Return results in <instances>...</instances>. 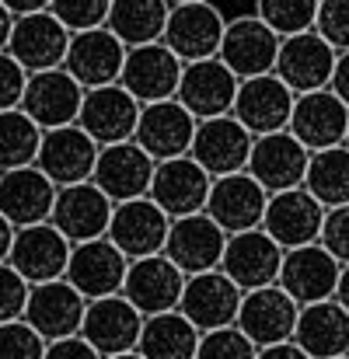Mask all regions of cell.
<instances>
[{
    "mask_svg": "<svg viewBox=\"0 0 349 359\" xmlns=\"http://www.w3.org/2000/svg\"><path fill=\"white\" fill-rule=\"evenodd\" d=\"M46 356V339L28 328L21 318L0 325V359H42Z\"/></svg>",
    "mask_w": 349,
    "mask_h": 359,
    "instance_id": "b9f144b4",
    "label": "cell"
},
{
    "mask_svg": "<svg viewBox=\"0 0 349 359\" xmlns=\"http://www.w3.org/2000/svg\"><path fill=\"white\" fill-rule=\"evenodd\" d=\"M67 46H70V32L49 11H39V14L14 18V28H11V39H7L4 53L25 74H42V70L63 67Z\"/></svg>",
    "mask_w": 349,
    "mask_h": 359,
    "instance_id": "9c48e42d",
    "label": "cell"
},
{
    "mask_svg": "<svg viewBox=\"0 0 349 359\" xmlns=\"http://www.w3.org/2000/svg\"><path fill=\"white\" fill-rule=\"evenodd\" d=\"M349 126V109L325 88V91H311V95H297L294 98V112L287 122V133L308 150H329V147H343Z\"/></svg>",
    "mask_w": 349,
    "mask_h": 359,
    "instance_id": "603a6c76",
    "label": "cell"
},
{
    "mask_svg": "<svg viewBox=\"0 0 349 359\" xmlns=\"http://www.w3.org/2000/svg\"><path fill=\"white\" fill-rule=\"evenodd\" d=\"M308 359H339L349 356V314L336 300L308 304L297 314L294 339H290Z\"/></svg>",
    "mask_w": 349,
    "mask_h": 359,
    "instance_id": "d6a6232c",
    "label": "cell"
},
{
    "mask_svg": "<svg viewBox=\"0 0 349 359\" xmlns=\"http://www.w3.org/2000/svg\"><path fill=\"white\" fill-rule=\"evenodd\" d=\"M53 203H56V185L35 164L0 171V217L14 231L32 224H49Z\"/></svg>",
    "mask_w": 349,
    "mask_h": 359,
    "instance_id": "f1b7e54d",
    "label": "cell"
},
{
    "mask_svg": "<svg viewBox=\"0 0 349 359\" xmlns=\"http://www.w3.org/2000/svg\"><path fill=\"white\" fill-rule=\"evenodd\" d=\"M251 140H255V136L234 119V116L203 119V122H196L189 157H192L210 178L237 175V171H244V164H248Z\"/></svg>",
    "mask_w": 349,
    "mask_h": 359,
    "instance_id": "ac0fdd59",
    "label": "cell"
},
{
    "mask_svg": "<svg viewBox=\"0 0 349 359\" xmlns=\"http://www.w3.org/2000/svg\"><path fill=\"white\" fill-rule=\"evenodd\" d=\"M109 359H143V356H140V353L133 349V353H119V356H109Z\"/></svg>",
    "mask_w": 349,
    "mask_h": 359,
    "instance_id": "db71d44e",
    "label": "cell"
},
{
    "mask_svg": "<svg viewBox=\"0 0 349 359\" xmlns=\"http://www.w3.org/2000/svg\"><path fill=\"white\" fill-rule=\"evenodd\" d=\"M241 290L231 279L213 269V272H199V276H185L182 297H178V314L203 335V332H217V328H231L237 321V307H241Z\"/></svg>",
    "mask_w": 349,
    "mask_h": 359,
    "instance_id": "5b68a950",
    "label": "cell"
},
{
    "mask_svg": "<svg viewBox=\"0 0 349 359\" xmlns=\"http://www.w3.org/2000/svg\"><path fill=\"white\" fill-rule=\"evenodd\" d=\"M255 346L237 332V328H217V332H203L199 346H196V359H255Z\"/></svg>",
    "mask_w": 349,
    "mask_h": 359,
    "instance_id": "60d3db41",
    "label": "cell"
},
{
    "mask_svg": "<svg viewBox=\"0 0 349 359\" xmlns=\"http://www.w3.org/2000/svg\"><path fill=\"white\" fill-rule=\"evenodd\" d=\"M265 203H269V192H265L248 171H237V175L213 178L203 213H206L224 234H241V231H255V227L262 224Z\"/></svg>",
    "mask_w": 349,
    "mask_h": 359,
    "instance_id": "cb8c5ba5",
    "label": "cell"
},
{
    "mask_svg": "<svg viewBox=\"0 0 349 359\" xmlns=\"http://www.w3.org/2000/svg\"><path fill=\"white\" fill-rule=\"evenodd\" d=\"M294 91L276 77V74H265V77H251V81H241L237 84V95H234L231 116L251 136H269V133H283L290 112H294Z\"/></svg>",
    "mask_w": 349,
    "mask_h": 359,
    "instance_id": "d4e9b609",
    "label": "cell"
},
{
    "mask_svg": "<svg viewBox=\"0 0 349 359\" xmlns=\"http://www.w3.org/2000/svg\"><path fill=\"white\" fill-rule=\"evenodd\" d=\"M258 4V21L265 28H272L279 39L301 35L315 28V14H318V0H255Z\"/></svg>",
    "mask_w": 349,
    "mask_h": 359,
    "instance_id": "74e56055",
    "label": "cell"
},
{
    "mask_svg": "<svg viewBox=\"0 0 349 359\" xmlns=\"http://www.w3.org/2000/svg\"><path fill=\"white\" fill-rule=\"evenodd\" d=\"M182 60L164 46V42H150V46H136L126 49L122 70H119V88L136 102V105H154V102H168L178 91L182 81Z\"/></svg>",
    "mask_w": 349,
    "mask_h": 359,
    "instance_id": "6da1fadb",
    "label": "cell"
},
{
    "mask_svg": "<svg viewBox=\"0 0 349 359\" xmlns=\"http://www.w3.org/2000/svg\"><path fill=\"white\" fill-rule=\"evenodd\" d=\"M297 314H301V307L272 283V286H262V290H251L241 297L234 328L255 349H265V346H279V342L294 339Z\"/></svg>",
    "mask_w": 349,
    "mask_h": 359,
    "instance_id": "30bf717a",
    "label": "cell"
},
{
    "mask_svg": "<svg viewBox=\"0 0 349 359\" xmlns=\"http://www.w3.org/2000/svg\"><path fill=\"white\" fill-rule=\"evenodd\" d=\"M237 84H241V81L234 77L217 56H213V60H199V63H185V67H182L178 91H175V102L196 122L217 119V116H231Z\"/></svg>",
    "mask_w": 349,
    "mask_h": 359,
    "instance_id": "d6986e66",
    "label": "cell"
},
{
    "mask_svg": "<svg viewBox=\"0 0 349 359\" xmlns=\"http://www.w3.org/2000/svg\"><path fill=\"white\" fill-rule=\"evenodd\" d=\"M140 328H143V314L122 293H116V297L88 300L77 335L102 359H109L119 353H133L140 342Z\"/></svg>",
    "mask_w": 349,
    "mask_h": 359,
    "instance_id": "ba28073f",
    "label": "cell"
},
{
    "mask_svg": "<svg viewBox=\"0 0 349 359\" xmlns=\"http://www.w3.org/2000/svg\"><path fill=\"white\" fill-rule=\"evenodd\" d=\"M318 244H322V248H325V251L339 262V265H349V206L325 210Z\"/></svg>",
    "mask_w": 349,
    "mask_h": 359,
    "instance_id": "7bdbcfd3",
    "label": "cell"
},
{
    "mask_svg": "<svg viewBox=\"0 0 349 359\" xmlns=\"http://www.w3.org/2000/svg\"><path fill=\"white\" fill-rule=\"evenodd\" d=\"M112 0H49V14L74 35L88 28H105Z\"/></svg>",
    "mask_w": 349,
    "mask_h": 359,
    "instance_id": "f35d334b",
    "label": "cell"
},
{
    "mask_svg": "<svg viewBox=\"0 0 349 359\" xmlns=\"http://www.w3.org/2000/svg\"><path fill=\"white\" fill-rule=\"evenodd\" d=\"M255 359H308L294 342H279V346H265V349H258Z\"/></svg>",
    "mask_w": 349,
    "mask_h": 359,
    "instance_id": "c3c4849f",
    "label": "cell"
},
{
    "mask_svg": "<svg viewBox=\"0 0 349 359\" xmlns=\"http://www.w3.org/2000/svg\"><path fill=\"white\" fill-rule=\"evenodd\" d=\"M329 91L349 109V53H339V56H336V70H332Z\"/></svg>",
    "mask_w": 349,
    "mask_h": 359,
    "instance_id": "7dc6e473",
    "label": "cell"
},
{
    "mask_svg": "<svg viewBox=\"0 0 349 359\" xmlns=\"http://www.w3.org/2000/svg\"><path fill=\"white\" fill-rule=\"evenodd\" d=\"M150 175H154V161L133 143H112L98 150L91 182L109 196V203H129V199H143L150 189Z\"/></svg>",
    "mask_w": 349,
    "mask_h": 359,
    "instance_id": "f546056e",
    "label": "cell"
},
{
    "mask_svg": "<svg viewBox=\"0 0 349 359\" xmlns=\"http://www.w3.org/2000/svg\"><path fill=\"white\" fill-rule=\"evenodd\" d=\"M109 220H112V203H109V196H105L95 182H81V185L56 189V203H53L49 224L70 241V244H84V241L105 238Z\"/></svg>",
    "mask_w": 349,
    "mask_h": 359,
    "instance_id": "44dd1931",
    "label": "cell"
},
{
    "mask_svg": "<svg viewBox=\"0 0 349 359\" xmlns=\"http://www.w3.org/2000/svg\"><path fill=\"white\" fill-rule=\"evenodd\" d=\"M39 140H42V129L28 119L21 109L0 112V171L35 164Z\"/></svg>",
    "mask_w": 349,
    "mask_h": 359,
    "instance_id": "8d00e7d4",
    "label": "cell"
},
{
    "mask_svg": "<svg viewBox=\"0 0 349 359\" xmlns=\"http://www.w3.org/2000/svg\"><path fill=\"white\" fill-rule=\"evenodd\" d=\"M213 178L185 154V157H171V161H157L154 175H150V189L147 199L168 217H192L206 210V196H210Z\"/></svg>",
    "mask_w": 349,
    "mask_h": 359,
    "instance_id": "3957f363",
    "label": "cell"
},
{
    "mask_svg": "<svg viewBox=\"0 0 349 359\" xmlns=\"http://www.w3.org/2000/svg\"><path fill=\"white\" fill-rule=\"evenodd\" d=\"M185 276L164 258V255H147L126 265V279H122V297L143 314H164L178 307Z\"/></svg>",
    "mask_w": 349,
    "mask_h": 359,
    "instance_id": "83f0119b",
    "label": "cell"
},
{
    "mask_svg": "<svg viewBox=\"0 0 349 359\" xmlns=\"http://www.w3.org/2000/svg\"><path fill=\"white\" fill-rule=\"evenodd\" d=\"M315 35H322L336 53H349V0H318Z\"/></svg>",
    "mask_w": 349,
    "mask_h": 359,
    "instance_id": "ab89813d",
    "label": "cell"
},
{
    "mask_svg": "<svg viewBox=\"0 0 349 359\" xmlns=\"http://www.w3.org/2000/svg\"><path fill=\"white\" fill-rule=\"evenodd\" d=\"M192 133H196V119L175 98H168V102L140 105L133 143L157 164V161L185 157L192 147Z\"/></svg>",
    "mask_w": 349,
    "mask_h": 359,
    "instance_id": "ffe728a7",
    "label": "cell"
},
{
    "mask_svg": "<svg viewBox=\"0 0 349 359\" xmlns=\"http://www.w3.org/2000/svg\"><path fill=\"white\" fill-rule=\"evenodd\" d=\"M343 265L322 248V244H304V248H290L283 251V265L276 276V286L297 304H322L336 297V283H339Z\"/></svg>",
    "mask_w": 349,
    "mask_h": 359,
    "instance_id": "8992f818",
    "label": "cell"
},
{
    "mask_svg": "<svg viewBox=\"0 0 349 359\" xmlns=\"http://www.w3.org/2000/svg\"><path fill=\"white\" fill-rule=\"evenodd\" d=\"M126 265H129V258H126L109 238L84 241V244H74V248H70L63 279H67L84 300H102V297L122 293Z\"/></svg>",
    "mask_w": 349,
    "mask_h": 359,
    "instance_id": "9a60e30c",
    "label": "cell"
},
{
    "mask_svg": "<svg viewBox=\"0 0 349 359\" xmlns=\"http://www.w3.org/2000/svg\"><path fill=\"white\" fill-rule=\"evenodd\" d=\"M98 143L74 122V126H60V129H46L39 140V154H35V168L56 185H81L91 182L95 161H98Z\"/></svg>",
    "mask_w": 349,
    "mask_h": 359,
    "instance_id": "277c9868",
    "label": "cell"
},
{
    "mask_svg": "<svg viewBox=\"0 0 349 359\" xmlns=\"http://www.w3.org/2000/svg\"><path fill=\"white\" fill-rule=\"evenodd\" d=\"M279 35L272 28H265L258 18H237L228 21L217 60L231 70L237 81H251V77H265L276 70V56H279Z\"/></svg>",
    "mask_w": 349,
    "mask_h": 359,
    "instance_id": "4fadbf2b",
    "label": "cell"
},
{
    "mask_svg": "<svg viewBox=\"0 0 349 359\" xmlns=\"http://www.w3.org/2000/svg\"><path fill=\"white\" fill-rule=\"evenodd\" d=\"M332 300L349 314V265H343V272H339V283H336V297Z\"/></svg>",
    "mask_w": 349,
    "mask_h": 359,
    "instance_id": "f907efd6",
    "label": "cell"
},
{
    "mask_svg": "<svg viewBox=\"0 0 349 359\" xmlns=\"http://www.w3.org/2000/svg\"><path fill=\"white\" fill-rule=\"evenodd\" d=\"M339 359H349V356H339Z\"/></svg>",
    "mask_w": 349,
    "mask_h": 359,
    "instance_id": "6f0895ef",
    "label": "cell"
},
{
    "mask_svg": "<svg viewBox=\"0 0 349 359\" xmlns=\"http://www.w3.org/2000/svg\"><path fill=\"white\" fill-rule=\"evenodd\" d=\"M126 60V46L119 42L109 28H88V32H74L67 56H63V70L84 88H105L116 84L119 70Z\"/></svg>",
    "mask_w": 349,
    "mask_h": 359,
    "instance_id": "4316f807",
    "label": "cell"
},
{
    "mask_svg": "<svg viewBox=\"0 0 349 359\" xmlns=\"http://www.w3.org/2000/svg\"><path fill=\"white\" fill-rule=\"evenodd\" d=\"M11 28H14V18H11V11L0 4V53L7 49V39H11Z\"/></svg>",
    "mask_w": 349,
    "mask_h": 359,
    "instance_id": "f5cc1de1",
    "label": "cell"
},
{
    "mask_svg": "<svg viewBox=\"0 0 349 359\" xmlns=\"http://www.w3.org/2000/svg\"><path fill=\"white\" fill-rule=\"evenodd\" d=\"M308 161H311V154L283 129V133H269V136H255L251 140V154H248L244 171L269 196H276V192H290V189L304 185Z\"/></svg>",
    "mask_w": 349,
    "mask_h": 359,
    "instance_id": "7c38bea8",
    "label": "cell"
},
{
    "mask_svg": "<svg viewBox=\"0 0 349 359\" xmlns=\"http://www.w3.org/2000/svg\"><path fill=\"white\" fill-rule=\"evenodd\" d=\"M224 244H228V234L206 213H192V217H178L168 224V238H164L161 255L182 276H199V272L220 269Z\"/></svg>",
    "mask_w": 349,
    "mask_h": 359,
    "instance_id": "52a82bcc",
    "label": "cell"
},
{
    "mask_svg": "<svg viewBox=\"0 0 349 359\" xmlns=\"http://www.w3.org/2000/svg\"><path fill=\"white\" fill-rule=\"evenodd\" d=\"M42 359H102L81 335H67L56 342H46V356Z\"/></svg>",
    "mask_w": 349,
    "mask_h": 359,
    "instance_id": "bcb514c9",
    "label": "cell"
},
{
    "mask_svg": "<svg viewBox=\"0 0 349 359\" xmlns=\"http://www.w3.org/2000/svg\"><path fill=\"white\" fill-rule=\"evenodd\" d=\"M11 241H14V227L0 217V262H7V255H11Z\"/></svg>",
    "mask_w": 349,
    "mask_h": 359,
    "instance_id": "816d5d0a",
    "label": "cell"
},
{
    "mask_svg": "<svg viewBox=\"0 0 349 359\" xmlns=\"http://www.w3.org/2000/svg\"><path fill=\"white\" fill-rule=\"evenodd\" d=\"M11 18H25V14H39V11H49V0H0Z\"/></svg>",
    "mask_w": 349,
    "mask_h": 359,
    "instance_id": "681fc988",
    "label": "cell"
},
{
    "mask_svg": "<svg viewBox=\"0 0 349 359\" xmlns=\"http://www.w3.org/2000/svg\"><path fill=\"white\" fill-rule=\"evenodd\" d=\"M25 300H28V283L7 262H0V325L18 321L25 314Z\"/></svg>",
    "mask_w": 349,
    "mask_h": 359,
    "instance_id": "ee69618b",
    "label": "cell"
},
{
    "mask_svg": "<svg viewBox=\"0 0 349 359\" xmlns=\"http://www.w3.org/2000/svg\"><path fill=\"white\" fill-rule=\"evenodd\" d=\"M336 49L315 35V32H301L279 42V56H276V77L294 91V95H311V91H325L336 70Z\"/></svg>",
    "mask_w": 349,
    "mask_h": 359,
    "instance_id": "e0dca14e",
    "label": "cell"
},
{
    "mask_svg": "<svg viewBox=\"0 0 349 359\" xmlns=\"http://www.w3.org/2000/svg\"><path fill=\"white\" fill-rule=\"evenodd\" d=\"M136 116H140V105L119 84H105V88L84 91V102H81V112H77V126L98 147H112V143L133 140Z\"/></svg>",
    "mask_w": 349,
    "mask_h": 359,
    "instance_id": "1f68e13d",
    "label": "cell"
},
{
    "mask_svg": "<svg viewBox=\"0 0 349 359\" xmlns=\"http://www.w3.org/2000/svg\"><path fill=\"white\" fill-rule=\"evenodd\" d=\"M168 0H112L105 28L116 35L126 49L161 42L168 25Z\"/></svg>",
    "mask_w": 349,
    "mask_h": 359,
    "instance_id": "836d02e7",
    "label": "cell"
},
{
    "mask_svg": "<svg viewBox=\"0 0 349 359\" xmlns=\"http://www.w3.org/2000/svg\"><path fill=\"white\" fill-rule=\"evenodd\" d=\"M70 248H74V244L63 238L53 224L18 227V231H14V241H11L7 265H11L28 286L53 283V279H63Z\"/></svg>",
    "mask_w": 349,
    "mask_h": 359,
    "instance_id": "5bb4252c",
    "label": "cell"
},
{
    "mask_svg": "<svg viewBox=\"0 0 349 359\" xmlns=\"http://www.w3.org/2000/svg\"><path fill=\"white\" fill-rule=\"evenodd\" d=\"M308 196H315L325 210L349 206V150L346 147H329L311 154L308 175L301 185Z\"/></svg>",
    "mask_w": 349,
    "mask_h": 359,
    "instance_id": "d590c367",
    "label": "cell"
},
{
    "mask_svg": "<svg viewBox=\"0 0 349 359\" xmlns=\"http://www.w3.org/2000/svg\"><path fill=\"white\" fill-rule=\"evenodd\" d=\"M81 102H84V88L63 67H56V70L28 74L18 109L46 133V129L74 126L77 112H81Z\"/></svg>",
    "mask_w": 349,
    "mask_h": 359,
    "instance_id": "8fae6325",
    "label": "cell"
},
{
    "mask_svg": "<svg viewBox=\"0 0 349 359\" xmlns=\"http://www.w3.org/2000/svg\"><path fill=\"white\" fill-rule=\"evenodd\" d=\"M168 4L175 7V4H199V0H168Z\"/></svg>",
    "mask_w": 349,
    "mask_h": 359,
    "instance_id": "11a10c76",
    "label": "cell"
},
{
    "mask_svg": "<svg viewBox=\"0 0 349 359\" xmlns=\"http://www.w3.org/2000/svg\"><path fill=\"white\" fill-rule=\"evenodd\" d=\"M322 220H325V206L315 196H308L304 189H290V192L269 196L258 227L276 241L283 251H290V248L318 244Z\"/></svg>",
    "mask_w": 349,
    "mask_h": 359,
    "instance_id": "484cf974",
    "label": "cell"
},
{
    "mask_svg": "<svg viewBox=\"0 0 349 359\" xmlns=\"http://www.w3.org/2000/svg\"><path fill=\"white\" fill-rule=\"evenodd\" d=\"M343 147H346V150H349V126H346V140H343Z\"/></svg>",
    "mask_w": 349,
    "mask_h": 359,
    "instance_id": "9f6ffc18",
    "label": "cell"
},
{
    "mask_svg": "<svg viewBox=\"0 0 349 359\" xmlns=\"http://www.w3.org/2000/svg\"><path fill=\"white\" fill-rule=\"evenodd\" d=\"M84 307H88V300L67 279H53V283L28 286V300H25L21 321L28 328H35L46 342H56V339H67V335L81 332Z\"/></svg>",
    "mask_w": 349,
    "mask_h": 359,
    "instance_id": "7402d4cb",
    "label": "cell"
},
{
    "mask_svg": "<svg viewBox=\"0 0 349 359\" xmlns=\"http://www.w3.org/2000/svg\"><path fill=\"white\" fill-rule=\"evenodd\" d=\"M25 81H28V74H25V70H21L7 53H0V112H7V109H18V105H21Z\"/></svg>",
    "mask_w": 349,
    "mask_h": 359,
    "instance_id": "f6af8a7d",
    "label": "cell"
},
{
    "mask_svg": "<svg viewBox=\"0 0 349 359\" xmlns=\"http://www.w3.org/2000/svg\"><path fill=\"white\" fill-rule=\"evenodd\" d=\"M168 217L143 196V199H129V203H116L112 206V220L105 238L116 244L119 251L136 262L147 255H161L164 238H168Z\"/></svg>",
    "mask_w": 349,
    "mask_h": 359,
    "instance_id": "4dcf8cb0",
    "label": "cell"
},
{
    "mask_svg": "<svg viewBox=\"0 0 349 359\" xmlns=\"http://www.w3.org/2000/svg\"><path fill=\"white\" fill-rule=\"evenodd\" d=\"M196 346L199 332L178 311H164L143 318L136 353L143 359H196Z\"/></svg>",
    "mask_w": 349,
    "mask_h": 359,
    "instance_id": "e575fe53",
    "label": "cell"
},
{
    "mask_svg": "<svg viewBox=\"0 0 349 359\" xmlns=\"http://www.w3.org/2000/svg\"><path fill=\"white\" fill-rule=\"evenodd\" d=\"M279 265H283V248L269 238L262 227L241 231V234H228L220 272L231 279L241 293L272 286L276 276H279Z\"/></svg>",
    "mask_w": 349,
    "mask_h": 359,
    "instance_id": "2e32d148",
    "label": "cell"
},
{
    "mask_svg": "<svg viewBox=\"0 0 349 359\" xmlns=\"http://www.w3.org/2000/svg\"><path fill=\"white\" fill-rule=\"evenodd\" d=\"M224 14L217 11L213 0H199V4H175L168 7V25L161 42L182 60V63H199V60H213L224 39Z\"/></svg>",
    "mask_w": 349,
    "mask_h": 359,
    "instance_id": "7a4b0ae2",
    "label": "cell"
}]
</instances>
